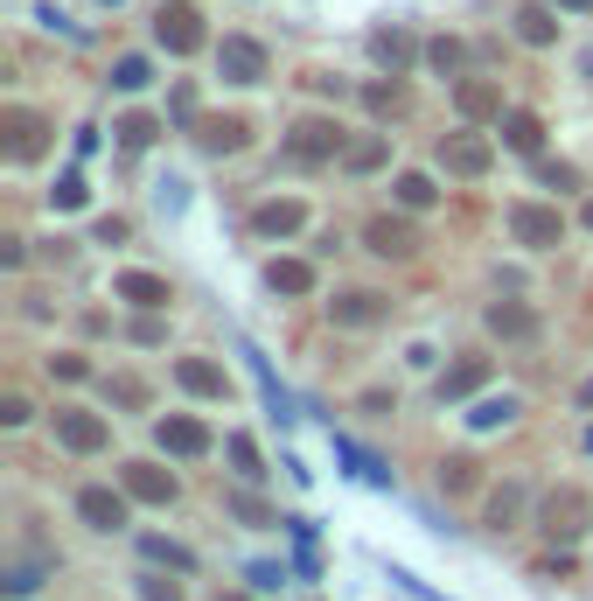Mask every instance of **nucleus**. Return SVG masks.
Segmentation results:
<instances>
[{
	"mask_svg": "<svg viewBox=\"0 0 593 601\" xmlns=\"http://www.w3.org/2000/svg\"><path fill=\"white\" fill-rule=\"evenodd\" d=\"M342 126L335 120H321V112H308V120H294V134H286V161H300V168H321V161H342Z\"/></svg>",
	"mask_w": 593,
	"mask_h": 601,
	"instance_id": "obj_1",
	"label": "nucleus"
},
{
	"mask_svg": "<svg viewBox=\"0 0 593 601\" xmlns=\"http://www.w3.org/2000/svg\"><path fill=\"white\" fill-rule=\"evenodd\" d=\"M155 43L168 56H196L203 49V14L189 8V0H161V14H155Z\"/></svg>",
	"mask_w": 593,
	"mask_h": 601,
	"instance_id": "obj_2",
	"label": "nucleus"
},
{
	"mask_svg": "<svg viewBox=\"0 0 593 601\" xmlns=\"http://www.w3.org/2000/svg\"><path fill=\"white\" fill-rule=\"evenodd\" d=\"M510 238L531 252H551L566 238V217L551 211V203H510Z\"/></svg>",
	"mask_w": 593,
	"mask_h": 601,
	"instance_id": "obj_3",
	"label": "nucleus"
},
{
	"mask_svg": "<svg viewBox=\"0 0 593 601\" xmlns=\"http://www.w3.org/2000/svg\"><path fill=\"white\" fill-rule=\"evenodd\" d=\"M586 518H593V497L586 490H551L545 503H538V524H545V538H580L586 532Z\"/></svg>",
	"mask_w": 593,
	"mask_h": 601,
	"instance_id": "obj_4",
	"label": "nucleus"
},
{
	"mask_svg": "<svg viewBox=\"0 0 593 601\" xmlns=\"http://www.w3.org/2000/svg\"><path fill=\"white\" fill-rule=\"evenodd\" d=\"M0 134H8V161H35L49 147V120L28 112V105H8L0 112Z\"/></svg>",
	"mask_w": 593,
	"mask_h": 601,
	"instance_id": "obj_5",
	"label": "nucleus"
},
{
	"mask_svg": "<svg viewBox=\"0 0 593 601\" xmlns=\"http://www.w3.org/2000/svg\"><path fill=\"white\" fill-rule=\"evenodd\" d=\"M56 441H64L70 455H99V447L112 441V427L99 420V412H84V406H56Z\"/></svg>",
	"mask_w": 593,
	"mask_h": 601,
	"instance_id": "obj_6",
	"label": "nucleus"
},
{
	"mask_svg": "<svg viewBox=\"0 0 593 601\" xmlns=\"http://www.w3.org/2000/svg\"><path fill=\"white\" fill-rule=\"evenodd\" d=\"M217 70L231 84H259L265 78V43H252V35H224V43H217Z\"/></svg>",
	"mask_w": 593,
	"mask_h": 601,
	"instance_id": "obj_7",
	"label": "nucleus"
},
{
	"mask_svg": "<svg viewBox=\"0 0 593 601\" xmlns=\"http://www.w3.org/2000/svg\"><path fill=\"white\" fill-rule=\"evenodd\" d=\"M489 161H495V147L482 134H447L440 140V168H447V175H489Z\"/></svg>",
	"mask_w": 593,
	"mask_h": 601,
	"instance_id": "obj_8",
	"label": "nucleus"
},
{
	"mask_svg": "<svg viewBox=\"0 0 593 601\" xmlns=\"http://www.w3.org/2000/svg\"><path fill=\"white\" fill-rule=\"evenodd\" d=\"M126 490H99V483H91V490H78V518L91 524V532H126Z\"/></svg>",
	"mask_w": 593,
	"mask_h": 601,
	"instance_id": "obj_9",
	"label": "nucleus"
},
{
	"mask_svg": "<svg viewBox=\"0 0 593 601\" xmlns=\"http://www.w3.org/2000/svg\"><path fill=\"white\" fill-rule=\"evenodd\" d=\"M155 441L168 447V455H182V462L209 455V427H203V420H189V412H168V420L155 427Z\"/></svg>",
	"mask_w": 593,
	"mask_h": 601,
	"instance_id": "obj_10",
	"label": "nucleus"
},
{
	"mask_svg": "<svg viewBox=\"0 0 593 601\" xmlns=\"http://www.w3.org/2000/svg\"><path fill=\"white\" fill-rule=\"evenodd\" d=\"M385 315H391V300H385V294H370V287H356V294L329 300V322H335V329H370V322H385Z\"/></svg>",
	"mask_w": 593,
	"mask_h": 601,
	"instance_id": "obj_11",
	"label": "nucleus"
},
{
	"mask_svg": "<svg viewBox=\"0 0 593 601\" xmlns=\"http://www.w3.org/2000/svg\"><path fill=\"white\" fill-rule=\"evenodd\" d=\"M126 497L133 503H175V490H182V483L175 476H168V468H155V462H126Z\"/></svg>",
	"mask_w": 593,
	"mask_h": 601,
	"instance_id": "obj_12",
	"label": "nucleus"
},
{
	"mask_svg": "<svg viewBox=\"0 0 593 601\" xmlns=\"http://www.w3.org/2000/svg\"><path fill=\"white\" fill-rule=\"evenodd\" d=\"M363 246L385 252V259H412L419 252V231H412L406 217H370V224H363Z\"/></svg>",
	"mask_w": 593,
	"mask_h": 601,
	"instance_id": "obj_13",
	"label": "nucleus"
},
{
	"mask_svg": "<svg viewBox=\"0 0 593 601\" xmlns=\"http://www.w3.org/2000/svg\"><path fill=\"white\" fill-rule=\"evenodd\" d=\"M454 112H461V120H503V84L461 78V84H454Z\"/></svg>",
	"mask_w": 593,
	"mask_h": 601,
	"instance_id": "obj_14",
	"label": "nucleus"
},
{
	"mask_svg": "<svg viewBox=\"0 0 593 601\" xmlns=\"http://www.w3.org/2000/svg\"><path fill=\"white\" fill-rule=\"evenodd\" d=\"M300 224H308V203H294V196H273V203H259V211H252V231L259 238H294Z\"/></svg>",
	"mask_w": 593,
	"mask_h": 601,
	"instance_id": "obj_15",
	"label": "nucleus"
},
{
	"mask_svg": "<svg viewBox=\"0 0 593 601\" xmlns=\"http://www.w3.org/2000/svg\"><path fill=\"white\" fill-rule=\"evenodd\" d=\"M244 140H252V126H244L238 112H224V120H196V147H203V155H238Z\"/></svg>",
	"mask_w": 593,
	"mask_h": 601,
	"instance_id": "obj_16",
	"label": "nucleus"
},
{
	"mask_svg": "<svg viewBox=\"0 0 593 601\" xmlns=\"http://www.w3.org/2000/svg\"><path fill=\"white\" fill-rule=\"evenodd\" d=\"M112 294L133 300V308H168V300H175V287H168L161 273H119V280H112Z\"/></svg>",
	"mask_w": 593,
	"mask_h": 601,
	"instance_id": "obj_17",
	"label": "nucleus"
},
{
	"mask_svg": "<svg viewBox=\"0 0 593 601\" xmlns=\"http://www.w3.org/2000/svg\"><path fill=\"white\" fill-rule=\"evenodd\" d=\"M489 336H503V343H531V336H538V315H531L524 300H495V308H489Z\"/></svg>",
	"mask_w": 593,
	"mask_h": 601,
	"instance_id": "obj_18",
	"label": "nucleus"
},
{
	"mask_svg": "<svg viewBox=\"0 0 593 601\" xmlns=\"http://www.w3.org/2000/svg\"><path fill=\"white\" fill-rule=\"evenodd\" d=\"M385 161H391V134H363V140L342 147V168H350V175H377Z\"/></svg>",
	"mask_w": 593,
	"mask_h": 601,
	"instance_id": "obj_19",
	"label": "nucleus"
},
{
	"mask_svg": "<svg viewBox=\"0 0 593 601\" xmlns=\"http://www.w3.org/2000/svg\"><path fill=\"white\" fill-rule=\"evenodd\" d=\"M370 56H377L385 70H398V78H406V70H412V56H419V43H412L406 29H377V35H370Z\"/></svg>",
	"mask_w": 593,
	"mask_h": 601,
	"instance_id": "obj_20",
	"label": "nucleus"
},
{
	"mask_svg": "<svg viewBox=\"0 0 593 601\" xmlns=\"http://www.w3.org/2000/svg\"><path fill=\"white\" fill-rule=\"evenodd\" d=\"M175 378H182V392H196V399H224V371L209 364V356H182Z\"/></svg>",
	"mask_w": 593,
	"mask_h": 601,
	"instance_id": "obj_21",
	"label": "nucleus"
},
{
	"mask_svg": "<svg viewBox=\"0 0 593 601\" xmlns=\"http://www.w3.org/2000/svg\"><path fill=\"white\" fill-rule=\"evenodd\" d=\"M482 385H489V364H482V356H468V364H454L447 378H440V406L468 399V392H482Z\"/></svg>",
	"mask_w": 593,
	"mask_h": 601,
	"instance_id": "obj_22",
	"label": "nucleus"
},
{
	"mask_svg": "<svg viewBox=\"0 0 593 601\" xmlns=\"http://www.w3.org/2000/svg\"><path fill=\"white\" fill-rule=\"evenodd\" d=\"M363 105H370L377 120H398V112H406V84H398V70H385V78L363 84Z\"/></svg>",
	"mask_w": 593,
	"mask_h": 601,
	"instance_id": "obj_23",
	"label": "nucleus"
},
{
	"mask_svg": "<svg viewBox=\"0 0 593 601\" xmlns=\"http://www.w3.org/2000/svg\"><path fill=\"white\" fill-rule=\"evenodd\" d=\"M516 35H524L531 49H545V43H559V22H551V8L524 0V8H516Z\"/></svg>",
	"mask_w": 593,
	"mask_h": 601,
	"instance_id": "obj_24",
	"label": "nucleus"
},
{
	"mask_svg": "<svg viewBox=\"0 0 593 601\" xmlns=\"http://www.w3.org/2000/svg\"><path fill=\"white\" fill-rule=\"evenodd\" d=\"M265 287H273V294H308L315 267H308V259H273V267H265Z\"/></svg>",
	"mask_w": 593,
	"mask_h": 601,
	"instance_id": "obj_25",
	"label": "nucleus"
},
{
	"mask_svg": "<svg viewBox=\"0 0 593 601\" xmlns=\"http://www.w3.org/2000/svg\"><path fill=\"white\" fill-rule=\"evenodd\" d=\"M503 147H516V155H538V147H545V126L531 120V112H503Z\"/></svg>",
	"mask_w": 593,
	"mask_h": 601,
	"instance_id": "obj_26",
	"label": "nucleus"
},
{
	"mask_svg": "<svg viewBox=\"0 0 593 601\" xmlns=\"http://www.w3.org/2000/svg\"><path fill=\"white\" fill-rule=\"evenodd\" d=\"M516 518H524V483H503V490L489 497V532H510Z\"/></svg>",
	"mask_w": 593,
	"mask_h": 601,
	"instance_id": "obj_27",
	"label": "nucleus"
},
{
	"mask_svg": "<svg viewBox=\"0 0 593 601\" xmlns=\"http://www.w3.org/2000/svg\"><path fill=\"white\" fill-rule=\"evenodd\" d=\"M112 134H119V147H126V155H140V147H155V134H161V126H155V112H126V120L112 126Z\"/></svg>",
	"mask_w": 593,
	"mask_h": 601,
	"instance_id": "obj_28",
	"label": "nucleus"
},
{
	"mask_svg": "<svg viewBox=\"0 0 593 601\" xmlns=\"http://www.w3.org/2000/svg\"><path fill=\"white\" fill-rule=\"evenodd\" d=\"M43 574H49V559H14V567L0 574V588L22 601V594H35V588H43Z\"/></svg>",
	"mask_w": 593,
	"mask_h": 601,
	"instance_id": "obj_29",
	"label": "nucleus"
},
{
	"mask_svg": "<svg viewBox=\"0 0 593 601\" xmlns=\"http://www.w3.org/2000/svg\"><path fill=\"white\" fill-rule=\"evenodd\" d=\"M510 420H516V399H510V392H503V399H482V406L468 412L475 434H495V427H510Z\"/></svg>",
	"mask_w": 593,
	"mask_h": 601,
	"instance_id": "obj_30",
	"label": "nucleus"
},
{
	"mask_svg": "<svg viewBox=\"0 0 593 601\" xmlns=\"http://www.w3.org/2000/svg\"><path fill=\"white\" fill-rule=\"evenodd\" d=\"M475 483H482V476H475L468 455H447V462H440V490H447V497H468Z\"/></svg>",
	"mask_w": 593,
	"mask_h": 601,
	"instance_id": "obj_31",
	"label": "nucleus"
},
{
	"mask_svg": "<svg viewBox=\"0 0 593 601\" xmlns=\"http://www.w3.org/2000/svg\"><path fill=\"white\" fill-rule=\"evenodd\" d=\"M224 511H231L238 524H286V518H273V511H265V503H259L252 490H231V497H224Z\"/></svg>",
	"mask_w": 593,
	"mask_h": 601,
	"instance_id": "obj_32",
	"label": "nucleus"
},
{
	"mask_svg": "<svg viewBox=\"0 0 593 601\" xmlns=\"http://www.w3.org/2000/svg\"><path fill=\"white\" fill-rule=\"evenodd\" d=\"M398 203H406V211H433V203H440L433 175H398Z\"/></svg>",
	"mask_w": 593,
	"mask_h": 601,
	"instance_id": "obj_33",
	"label": "nucleus"
},
{
	"mask_svg": "<svg viewBox=\"0 0 593 601\" xmlns=\"http://www.w3.org/2000/svg\"><path fill=\"white\" fill-rule=\"evenodd\" d=\"M140 553L155 559V567H175V574L196 567V553H189V546H168V538H140Z\"/></svg>",
	"mask_w": 593,
	"mask_h": 601,
	"instance_id": "obj_34",
	"label": "nucleus"
},
{
	"mask_svg": "<svg viewBox=\"0 0 593 601\" xmlns=\"http://www.w3.org/2000/svg\"><path fill=\"white\" fill-rule=\"evenodd\" d=\"M112 84H119V91L155 84V64H147V56H119V64H112Z\"/></svg>",
	"mask_w": 593,
	"mask_h": 601,
	"instance_id": "obj_35",
	"label": "nucleus"
},
{
	"mask_svg": "<svg viewBox=\"0 0 593 601\" xmlns=\"http://www.w3.org/2000/svg\"><path fill=\"white\" fill-rule=\"evenodd\" d=\"M49 203H56V211H84V203H91V182L78 175V168H70V175L49 190Z\"/></svg>",
	"mask_w": 593,
	"mask_h": 601,
	"instance_id": "obj_36",
	"label": "nucleus"
},
{
	"mask_svg": "<svg viewBox=\"0 0 593 601\" xmlns=\"http://www.w3.org/2000/svg\"><path fill=\"white\" fill-rule=\"evenodd\" d=\"M426 64L440 70V78H454V70H461V64H468V49H461V43H454V35H440V43H426Z\"/></svg>",
	"mask_w": 593,
	"mask_h": 601,
	"instance_id": "obj_37",
	"label": "nucleus"
},
{
	"mask_svg": "<svg viewBox=\"0 0 593 601\" xmlns=\"http://www.w3.org/2000/svg\"><path fill=\"white\" fill-rule=\"evenodd\" d=\"M224 447H231V468H238L244 483H252V476H265V468H259V441H252V434H231Z\"/></svg>",
	"mask_w": 593,
	"mask_h": 601,
	"instance_id": "obj_38",
	"label": "nucleus"
},
{
	"mask_svg": "<svg viewBox=\"0 0 593 601\" xmlns=\"http://www.w3.org/2000/svg\"><path fill=\"white\" fill-rule=\"evenodd\" d=\"M105 399H112V406H126V412H140V406H147V385H140V378H112V385H105Z\"/></svg>",
	"mask_w": 593,
	"mask_h": 601,
	"instance_id": "obj_39",
	"label": "nucleus"
},
{
	"mask_svg": "<svg viewBox=\"0 0 593 601\" xmlns=\"http://www.w3.org/2000/svg\"><path fill=\"white\" fill-rule=\"evenodd\" d=\"M244 580H252L259 594H273L280 580H286V567H273V559H252V567H244Z\"/></svg>",
	"mask_w": 593,
	"mask_h": 601,
	"instance_id": "obj_40",
	"label": "nucleus"
},
{
	"mask_svg": "<svg viewBox=\"0 0 593 601\" xmlns=\"http://www.w3.org/2000/svg\"><path fill=\"white\" fill-rule=\"evenodd\" d=\"M49 371H56V378H70V385H78V378H91V364H84L78 350H56V356H49Z\"/></svg>",
	"mask_w": 593,
	"mask_h": 601,
	"instance_id": "obj_41",
	"label": "nucleus"
},
{
	"mask_svg": "<svg viewBox=\"0 0 593 601\" xmlns=\"http://www.w3.org/2000/svg\"><path fill=\"white\" fill-rule=\"evenodd\" d=\"M140 601H182V580H161V574H147V580H140Z\"/></svg>",
	"mask_w": 593,
	"mask_h": 601,
	"instance_id": "obj_42",
	"label": "nucleus"
},
{
	"mask_svg": "<svg viewBox=\"0 0 593 601\" xmlns=\"http://www.w3.org/2000/svg\"><path fill=\"white\" fill-rule=\"evenodd\" d=\"M538 175L551 182V190H580V168H566V161H545V168H538Z\"/></svg>",
	"mask_w": 593,
	"mask_h": 601,
	"instance_id": "obj_43",
	"label": "nucleus"
},
{
	"mask_svg": "<svg viewBox=\"0 0 593 601\" xmlns=\"http://www.w3.org/2000/svg\"><path fill=\"white\" fill-rule=\"evenodd\" d=\"M28 412H35V406L22 399V392H8V399H0V427H22V420H28Z\"/></svg>",
	"mask_w": 593,
	"mask_h": 601,
	"instance_id": "obj_44",
	"label": "nucleus"
},
{
	"mask_svg": "<svg viewBox=\"0 0 593 601\" xmlns=\"http://www.w3.org/2000/svg\"><path fill=\"white\" fill-rule=\"evenodd\" d=\"M168 112H175L182 126H196V91H189V84H175V99H168Z\"/></svg>",
	"mask_w": 593,
	"mask_h": 601,
	"instance_id": "obj_45",
	"label": "nucleus"
},
{
	"mask_svg": "<svg viewBox=\"0 0 593 601\" xmlns=\"http://www.w3.org/2000/svg\"><path fill=\"white\" fill-rule=\"evenodd\" d=\"M363 412H370V420H391L398 399H391V392H363Z\"/></svg>",
	"mask_w": 593,
	"mask_h": 601,
	"instance_id": "obj_46",
	"label": "nucleus"
},
{
	"mask_svg": "<svg viewBox=\"0 0 593 601\" xmlns=\"http://www.w3.org/2000/svg\"><path fill=\"white\" fill-rule=\"evenodd\" d=\"M559 8H566V14H586V8H593V0H559Z\"/></svg>",
	"mask_w": 593,
	"mask_h": 601,
	"instance_id": "obj_47",
	"label": "nucleus"
},
{
	"mask_svg": "<svg viewBox=\"0 0 593 601\" xmlns=\"http://www.w3.org/2000/svg\"><path fill=\"white\" fill-rule=\"evenodd\" d=\"M580 406H593V378H586V385H580Z\"/></svg>",
	"mask_w": 593,
	"mask_h": 601,
	"instance_id": "obj_48",
	"label": "nucleus"
},
{
	"mask_svg": "<svg viewBox=\"0 0 593 601\" xmlns=\"http://www.w3.org/2000/svg\"><path fill=\"white\" fill-rule=\"evenodd\" d=\"M580 217H586V231H593V203H586V211H580Z\"/></svg>",
	"mask_w": 593,
	"mask_h": 601,
	"instance_id": "obj_49",
	"label": "nucleus"
},
{
	"mask_svg": "<svg viewBox=\"0 0 593 601\" xmlns=\"http://www.w3.org/2000/svg\"><path fill=\"white\" fill-rule=\"evenodd\" d=\"M586 455H593V427H586Z\"/></svg>",
	"mask_w": 593,
	"mask_h": 601,
	"instance_id": "obj_50",
	"label": "nucleus"
},
{
	"mask_svg": "<svg viewBox=\"0 0 593 601\" xmlns=\"http://www.w3.org/2000/svg\"><path fill=\"white\" fill-rule=\"evenodd\" d=\"M224 601H252V594H224Z\"/></svg>",
	"mask_w": 593,
	"mask_h": 601,
	"instance_id": "obj_51",
	"label": "nucleus"
},
{
	"mask_svg": "<svg viewBox=\"0 0 593 601\" xmlns=\"http://www.w3.org/2000/svg\"><path fill=\"white\" fill-rule=\"evenodd\" d=\"M105 8H119V0H105Z\"/></svg>",
	"mask_w": 593,
	"mask_h": 601,
	"instance_id": "obj_52",
	"label": "nucleus"
}]
</instances>
